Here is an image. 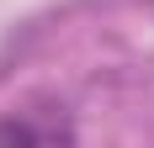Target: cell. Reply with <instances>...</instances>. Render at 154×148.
Masks as SVG:
<instances>
[{"label": "cell", "instance_id": "6da1fadb", "mask_svg": "<svg viewBox=\"0 0 154 148\" xmlns=\"http://www.w3.org/2000/svg\"><path fill=\"white\" fill-rule=\"evenodd\" d=\"M0 148H43L32 122H0Z\"/></svg>", "mask_w": 154, "mask_h": 148}]
</instances>
